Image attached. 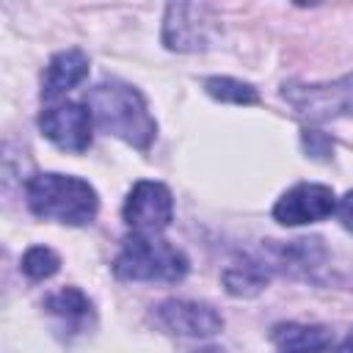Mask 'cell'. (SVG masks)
I'll list each match as a JSON object with an SVG mask.
<instances>
[{"label": "cell", "instance_id": "17", "mask_svg": "<svg viewBox=\"0 0 353 353\" xmlns=\"http://www.w3.org/2000/svg\"><path fill=\"white\" fill-rule=\"evenodd\" d=\"M336 215H339V223L353 232V190H347L339 201H336Z\"/></svg>", "mask_w": 353, "mask_h": 353}, {"label": "cell", "instance_id": "13", "mask_svg": "<svg viewBox=\"0 0 353 353\" xmlns=\"http://www.w3.org/2000/svg\"><path fill=\"white\" fill-rule=\"evenodd\" d=\"M44 309L58 317L63 325L69 328H80L83 323H88L94 317V306L91 301L77 290V287H63L58 292H52L47 301H44Z\"/></svg>", "mask_w": 353, "mask_h": 353}, {"label": "cell", "instance_id": "6", "mask_svg": "<svg viewBox=\"0 0 353 353\" xmlns=\"http://www.w3.org/2000/svg\"><path fill=\"white\" fill-rule=\"evenodd\" d=\"M91 124H94V116L88 105L72 102V99L55 102L44 108L39 116V130L44 132V138L52 141L58 149L74 152V154L91 146Z\"/></svg>", "mask_w": 353, "mask_h": 353}, {"label": "cell", "instance_id": "15", "mask_svg": "<svg viewBox=\"0 0 353 353\" xmlns=\"http://www.w3.org/2000/svg\"><path fill=\"white\" fill-rule=\"evenodd\" d=\"M58 268H61V256L47 245H30L22 256V273L33 281H44L55 276Z\"/></svg>", "mask_w": 353, "mask_h": 353}, {"label": "cell", "instance_id": "14", "mask_svg": "<svg viewBox=\"0 0 353 353\" xmlns=\"http://www.w3.org/2000/svg\"><path fill=\"white\" fill-rule=\"evenodd\" d=\"M204 88L218 102H232V105H256L259 102L256 88L243 80H234V77H207Z\"/></svg>", "mask_w": 353, "mask_h": 353}, {"label": "cell", "instance_id": "18", "mask_svg": "<svg viewBox=\"0 0 353 353\" xmlns=\"http://www.w3.org/2000/svg\"><path fill=\"white\" fill-rule=\"evenodd\" d=\"M336 353H353V331H350V334L342 339V345L336 347Z\"/></svg>", "mask_w": 353, "mask_h": 353}, {"label": "cell", "instance_id": "5", "mask_svg": "<svg viewBox=\"0 0 353 353\" xmlns=\"http://www.w3.org/2000/svg\"><path fill=\"white\" fill-rule=\"evenodd\" d=\"M121 215L135 234H160L174 218V196L163 182L141 179L127 193Z\"/></svg>", "mask_w": 353, "mask_h": 353}, {"label": "cell", "instance_id": "4", "mask_svg": "<svg viewBox=\"0 0 353 353\" xmlns=\"http://www.w3.org/2000/svg\"><path fill=\"white\" fill-rule=\"evenodd\" d=\"M281 97L309 121H328L336 116H353V74H345L323 85H284Z\"/></svg>", "mask_w": 353, "mask_h": 353}, {"label": "cell", "instance_id": "2", "mask_svg": "<svg viewBox=\"0 0 353 353\" xmlns=\"http://www.w3.org/2000/svg\"><path fill=\"white\" fill-rule=\"evenodd\" d=\"M28 207L36 218L58 221L69 226H83L97 218L99 196L97 190L69 174H36L25 185Z\"/></svg>", "mask_w": 353, "mask_h": 353}, {"label": "cell", "instance_id": "11", "mask_svg": "<svg viewBox=\"0 0 353 353\" xmlns=\"http://www.w3.org/2000/svg\"><path fill=\"white\" fill-rule=\"evenodd\" d=\"M270 339L281 353H325L334 345V334L325 325L309 323H279L273 325Z\"/></svg>", "mask_w": 353, "mask_h": 353}, {"label": "cell", "instance_id": "1", "mask_svg": "<svg viewBox=\"0 0 353 353\" xmlns=\"http://www.w3.org/2000/svg\"><path fill=\"white\" fill-rule=\"evenodd\" d=\"M85 105L108 135L121 138L135 149H149L157 135V121L152 119L146 99L138 88L121 80H102L85 91Z\"/></svg>", "mask_w": 353, "mask_h": 353}, {"label": "cell", "instance_id": "10", "mask_svg": "<svg viewBox=\"0 0 353 353\" xmlns=\"http://www.w3.org/2000/svg\"><path fill=\"white\" fill-rule=\"evenodd\" d=\"M88 74V58L83 50H61L50 58L44 77H41V99H58L66 91H72L77 83H83Z\"/></svg>", "mask_w": 353, "mask_h": 353}, {"label": "cell", "instance_id": "12", "mask_svg": "<svg viewBox=\"0 0 353 353\" xmlns=\"http://www.w3.org/2000/svg\"><path fill=\"white\" fill-rule=\"evenodd\" d=\"M223 287L229 295H237V298H251L256 292L265 290V284L270 281V268L265 259H256V256H240L234 262L226 265L223 270Z\"/></svg>", "mask_w": 353, "mask_h": 353}, {"label": "cell", "instance_id": "9", "mask_svg": "<svg viewBox=\"0 0 353 353\" xmlns=\"http://www.w3.org/2000/svg\"><path fill=\"white\" fill-rule=\"evenodd\" d=\"M154 323L176 336H212L223 328V317L199 301H163L154 309Z\"/></svg>", "mask_w": 353, "mask_h": 353}, {"label": "cell", "instance_id": "7", "mask_svg": "<svg viewBox=\"0 0 353 353\" xmlns=\"http://www.w3.org/2000/svg\"><path fill=\"white\" fill-rule=\"evenodd\" d=\"M212 17L207 6L171 3L163 19V44L176 52H196L210 47Z\"/></svg>", "mask_w": 353, "mask_h": 353}, {"label": "cell", "instance_id": "16", "mask_svg": "<svg viewBox=\"0 0 353 353\" xmlns=\"http://www.w3.org/2000/svg\"><path fill=\"white\" fill-rule=\"evenodd\" d=\"M303 146L312 157H328L334 152V143L328 135L317 132V130H303Z\"/></svg>", "mask_w": 353, "mask_h": 353}, {"label": "cell", "instance_id": "3", "mask_svg": "<svg viewBox=\"0 0 353 353\" xmlns=\"http://www.w3.org/2000/svg\"><path fill=\"white\" fill-rule=\"evenodd\" d=\"M188 256L157 234H132L113 259V273L121 281L174 284L188 276Z\"/></svg>", "mask_w": 353, "mask_h": 353}, {"label": "cell", "instance_id": "8", "mask_svg": "<svg viewBox=\"0 0 353 353\" xmlns=\"http://www.w3.org/2000/svg\"><path fill=\"white\" fill-rule=\"evenodd\" d=\"M336 212V196L328 185L317 182H301L292 185L273 207V218L284 226H301V223H317Z\"/></svg>", "mask_w": 353, "mask_h": 353}]
</instances>
